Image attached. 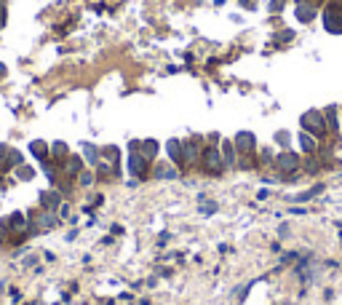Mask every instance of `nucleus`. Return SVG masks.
I'll list each match as a JSON object with an SVG mask.
<instances>
[{"mask_svg": "<svg viewBox=\"0 0 342 305\" xmlns=\"http://www.w3.org/2000/svg\"><path fill=\"white\" fill-rule=\"evenodd\" d=\"M299 126L305 129L307 134H313V137H326V134H329L326 118H323L321 110H307V112H302Z\"/></svg>", "mask_w": 342, "mask_h": 305, "instance_id": "f257e3e1", "label": "nucleus"}, {"mask_svg": "<svg viewBox=\"0 0 342 305\" xmlns=\"http://www.w3.org/2000/svg\"><path fill=\"white\" fill-rule=\"evenodd\" d=\"M321 22L329 35H342V3H329L321 14Z\"/></svg>", "mask_w": 342, "mask_h": 305, "instance_id": "f03ea898", "label": "nucleus"}, {"mask_svg": "<svg viewBox=\"0 0 342 305\" xmlns=\"http://www.w3.org/2000/svg\"><path fill=\"white\" fill-rule=\"evenodd\" d=\"M198 163H201L203 172H206V174H214V177H216V174H222V169H227L225 161H222V152L216 150L214 145L201 152V161H198Z\"/></svg>", "mask_w": 342, "mask_h": 305, "instance_id": "7ed1b4c3", "label": "nucleus"}, {"mask_svg": "<svg viewBox=\"0 0 342 305\" xmlns=\"http://www.w3.org/2000/svg\"><path fill=\"white\" fill-rule=\"evenodd\" d=\"M126 166H128V174H131V177H139V179H145V174L150 172V161H147V158L142 155L139 150H131V152H128Z\"/></svg>", "mask_w": 342, "mask_h": 305, "instance_id": "20e7f679", "label": "nucleus"}, {"mask_svg": "<svg viewBox=\"0 0 342 305\" xmlns=\"http://www.w3.org/2000/svg\"><path fill=\"white\" fill-rule=\"evenodd\" d=\"M62 198H64V196H62L56 188H48L38 196V203H41V209H45V212H59V206L64 203Z\"/></svg>", "mask_w": 342, "mask_h": 305, "instance_id": "39448f33", "label": "nucleus"}, {"mask_svg": "<svg viewBox=\"0 0 342 305\" xmlns=\"http://www.w3.org/2000/svg\"><path fill=\"white\" fill-rule=\"evenodd\" d=\"M276 166H278V172H283V174H294L299 169V155L292 152V150H283V152H278Z\"/></svg>", "mask_w": 342, "mask_h": 305, "instance_id": "423d86ee", "label": "nucleus"}, {"mask_svg": "<svg viewBox=\"0 0 342 305\" xmlns=\"http://www.w3.org/2000/svg\"><path fill=\"white\" fill-rule=\"evenodd\" d=\"M233 148H235L238 152H243V155H249V152L256 150V137L252 131H238L235 139H233Z\"/></svg>", "mask_w": 342, "mask_h": 305, "instance_id": "0eeeda50", "label": "nucleus"}, {"mask_svg": "<svg viewBox=\"0 0 342 305\" xmlns=\"http://www.w3.org/2000/svg\"><path fill=\"white\" fill-rule=\"evenodd\" d=\"M86 169V161H83V155H70L64 163H62V177H67V179H75L78 174H81Z\"/></svg>", "mask_w": 342, "mask_h": 305, "instance_id": "6e6552de", "label": "nucleus"}, {"mask_svg": "<svg viewBox=\"0 0 342 305\" xmlns=\"http://www.w3.org/2000/svg\"><path fill=\"white\" fill-rule=\"evenodd\" d=\"M27 150H30V155L35 158L38 163H43V161L51 158V142H45V139H32V142L27 145Z\"/></svg>", "mask_w": 342, "mask_h": 305, "instance_id": "1a4fd4ad", "label": "nucleus"}, {"mask_svg": "<svg viewBox=\"0 0 342 305\" xmlns=\"http://www.w3.org/2000/svg\"><path fill=\"white\" fill-rule=\"evenodd\" d=\"M294 16H297L299 24H310V22L318 16V8L313 3H305V0H302V3H297V8H294Z\"/></svg>", "mask_w": 342, "mask_h": 305, "instance_id": "9d476101", "label": "nucleus"}, {"mask_svg": "<svg viewBox=\"0 0 342 305\" xmlns=\"http://www.w3.org/2000/svg\"><path fill=\"white\" fill-rule=\"evenodd\" d=\"M182 148H185V163H198L201 161V139H185L182 142Z\"/></svg>", "mask_w": 342, "mask_h": 305, "instance_id": "9b49d317", "label": "nucleus"}, {"mask_svg": "<svg viewBox=\"0 0 342 305\" xmlns=\"http://www.w3.org/2000/svg\"><path fill=\"white\" fill-rule=\"evenodd\" d=\"M166 152H169V161H174L176 166L185 163V148H182V139H169V142H166Z\"/></svg>", "mask_w": 342, "mask_h": 305, "instance_id": "f8f14e48", "label": "nucleus"}, {"mask_svg": "<svg viewBox=\"0 0 342 305\" xmlns=\"http://www.w3.org/2000/svg\"><path fill=\"white\" fill-rule=\"evenodd\" d=\"M67 158H70V148H67V142H62V139L51 142V161L62 166V163H64Z\"/></svg>", "mask_w": 342, "mask_h": 305, "instance_id": "ddd939ff", "label": "nucleus"}, {"mask_svg": "<svg viewBox=\"0 0 342 305\" xmlns=\"http://www.w3.org/2000/svg\"><path fill=\"white\" fill-rule=\"evenodd\" d=\"M21 163H27V161H24V152H21V150H16V148H11V150H8V158H5L3 174H5V172H14V169H19Z\"/></svg>", "mask_w": 342, "mask_h": 305, "instance_id": "4468645a", "label": "nucleus"}, {"mask_svg": "<svg viewBox=\"0 0 342 305\" xmlns=\"http://www.w3.org/2000/svg\"><path fill=\"white\" fill-rule=\"evenodd\" d=\"M83 161L91 163V166H96V163L102 161V148H96V145H91V142H83Z\"/></svg>", "mask_w": 342, "mask_h": 305, "instance_id": "2eb2a0df", "label": "nucleus"}, {"mask_svg": "<svg viewBox=\"0 0 342 305\" xmlns=\"http://www.w3.org/2000/svg\"><path fill=\"white\" fill-rule=\"evenodd\" d=\"M14 174H16V179H19V182H32V179L38 177V169L30 166V163H21L19 169H14Z\"/></svg>", "mask_w": 342, "mask_h": 305, "instance_id": "dca6fc26", "label": "nucleus"}, {"mask_svg": "<svg viewBox=\"0 0 342 305\" xmlns=\"http://www.w3.org/2000/svg\"><path fill=\"white\" fill-rule=\"evenodd\" d=\"M152 174H155V179H176V177H179L176 166H169V163H158Z\"/></svg>", "mask_w": 342, "mask_h": 305, "instance_id": "f3484780", "label": "nucleus"}, {"mask_svg": "<svg viewBox=\"0 0 342 305\" xmlns=\"http://www.w3.org/2000/svg\"><path fill=\"white\" fill-rule=\"evenodd\" d=\"M321 190H323V185H313L310 190H302V193L292 196V198H289V201H292V203H307V201L313 198V196H318V193H321Z\"/></svg>", "mask_w": 342, "mask_h": 305, "instance_id": "a211bd4d", "label": "nucleus"}, {"mask_svg": "<svg viewBox=\"0 0 342 305\" xmlns=\"http://www.w3.org/2000/svg\"><path fill=\"white\" fill-rule=\"evenodd\" d=\"M158 148H161V145H158L155 139H145V142H142V148H139V152L147 158V161H152V158L158 155Z\"/></svg>", "mask_w": 342, "mask_h": 305, "instance_id": "6ab92c4d", "label": "nucleus"}, {"mask_svg": "<svg viewBox=\"0 0 342 305\" xmlns=\"http://www.w3.org/2000/svg\"><path fill=\"white\" fill-rule=\"evenodd\" d=\"M323 118H326L329 131H337V129H340V121H337V107H326V110H323Z\"/></svg>", "mask_w": 342, "mask_h": 305, "instance_id": "aec40b11", "label": "nucleus"}, {"mask_svg": "<svg viewBox=\"0 0 342 305\" xmlns=\"http://www.w3.org/2000/svg\"><path fill=\"white\" fill-rule=\"evenodd\" d=\"M297 142H299V150H302V152H313V150H316V139H313L307 131H302V134H299Z\"/></svg>", "mask_w": 342, "mask_h": 305, "instance_id": "412c9836", "label": "nucleus"}, {"mask_svg": "<svg viewBox=\"0 0 342 305\" xmlns=\"http://www.w3.org/2000/svg\"><path fill=\"white\" fill-rule=\"evenodd\" d=\"M118 155H121V150H118L115 145H107V148H102V158H105V161H110L112 166H118Z\"/></svg>", "mask_w": 342, "mask_h": 305, "instance_id": "4be33fe9", "label": "nucleus"}, {"mask_svg": "<svg viewBox=\"0 0 342 305\" xmlns=\"http://www.w3.org/2000/svg\"><path fill=\"white\" fill-rule=\"evenodd\" d=\"M235 148H233V142H225V148H222V161H225V166H235Z\"/></svg>", "mask_w": 342, "mask_h": 305, "instance_id": "5701e85b", "label": "nucleus"}, {"mask_svg": "<svg viewBox=\"0 0 342 305\" xmlns=\"http://www.w3.org/2000/svg\"><path fill=\"white\" fill-rule=\"evenodd\" d=\"M94 179H96L94 172H86V169L78 174V185H81V188H91V185H94Z\"/></svg>", "mask_w": 342, "mask_h": 305, "instance_id": "b1692460", "label": "nucleus"}, {"mask_svg": "<svg viewBox=\"0 0 342 305\" xmlns=\"http://www.w3.org/2000/svg\"><path fill=\"white\" fill-rule=\"evenodd\" d=\"M8 150H11L8 142H0V174H3V166H5V158H8Z\"/></svg>", "mask_w": 342, "mask_h": 305, "instance_id": "393cba45", "label": "nucleus"}, {"mask_svg": "<svg viewBox=\"0 0 342 305\" xmlns=\"http://www.w3.org/2000/svg\"><path fill=\"white\" fill-rule=\"evenodd\" d=\"M289 142H292L289 131H278V134H276V145H281V148H289Z\"/></svg>", "mask_w": 342, "mask_h": 305, "instance_id": "a878e982", "label": "nucleus"}, {"mask_svg": "<svg viewBox=\"0 0 342 305\" xmlns=\"http://www.w3.org/2000/svg\"><path fill=\"white\" fill-rule=\"evenodd\" d=\"M38 260H41V254H38V252L27 254V257H24V268H32V265H38Z\"/></svg>", "mask_w": 342, "mask_h": 305, "instance_id": "bb28decb", "label": "nucleus"}, {"mask_svg": "<svg viewBox=\"0 0 342 305\" xmlns=\"http://www.w3.org/2000/svg\"><path fill=\"white\" fill-rule=\"evenodd\" d=\"M8 239H11V233H8V228L3 225V219H0V246H3Z\"/></svg>", "mask_w": 342, "mask_h": 305, "instance_id": "cd10ccee", "label": "nucleus"}, {"mask_svg": "<svg viewBox=\"0 0 342 305\" xmlns=\"http://www.w3.org/2000/svg\"><path fill=\"white\" fill-rule=\"evenodd\" d=\"M292 38H294V32H292V30H283V32H278V38H276V41H281V43H289Z\"/></svg>", "mask_w": 342, "mask_h": 305, "instance_id": "c85d7f7f", "label": "nucleus"}, {"mask_svg": "<svg viewBox=\"0 0 342 305\" xmlns=\"http://www.w3.org/2000/svg\"><path fill=\"white\" fill-rule=\"evenodd\" d=\"M5 75H8V67H5L3 62H0V81H5Z\"/></svg>", "mask_w": 342, "mask_h": 305, "instance_id": "c756f323", "label": "nucleus"}, {"mask_svg": "<svg viewBox=\"0 0 342 305\" xmlns=\"http://www.w3.org/2000/svg\"><path fill=\"white\" fill-rule=\"evenodd\" d=\"M281 5H283L281 0H273V3H270V11H281Z\"/></svg>", "mask_w": 342, "mask_h": 305, "instance_id": "7c9ffc66", "label": "nucleus"}, {"mask_svg": "<svg viewBox=\"0 0 342 305\" xmlns=\"http://www.w3.org/2000/svg\"><path fill=\"white\" fill-rule=\"evenodd\" d=\"M209 142H212V145H219V134H216V131L209 134Z\"/></svg>", "mask_w": 342, "mask_h": 305, "instance_id": "2f4dec72", "label": "nucleus"}, {"mask_svg": "<svg viewBox=\"0 0 342 305\" xmlns=\"http://www.w3.org/2000/svg\"><path fill=\"white\" fill-rule=\"evenodd\" d=\"M0 185H3V179H0Z\"/></svg>", "mask_w": 342, "mask_h": 305, "instance_id": "473e14b6", "label": "nucleus"}, {"mask_svg": "<svg viewBox=\"0 0 342 305\" xmlns=\"http://www.w3.org/2000/svg\"><path fill=\"white\" fill-rule=\"evenodd\" d=\"M340 115H342V112H340Z\"/></svg>", "mask_w": 342, "mask_h": 305, "instance_id": "72a5a7b5", "label": "nucleus"}]
</instances>
